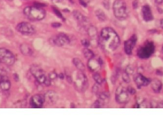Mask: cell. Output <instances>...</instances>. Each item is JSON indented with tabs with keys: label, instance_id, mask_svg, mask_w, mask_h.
<instances>
[{
	"label": "cell",
	"instance_id": "cell-1",
	"mask_svg": "<svg viewBox=\"0 0 163 122\" xmlns=\"http://www.w3.org/2000/svg\"><path fill=\"white\" fill-rule=\"evenodd\" d=\"M98 44L103 51L111 53L119 47L120 39L116 31L112 28H104L98 38Z\"/></svg>",
	"mask_w": 163,
	"mask_h": 122
},
{
	"label": "cell",
	"instance_id": "cell-2",
	"mask_svg": "<svg viewBox=\"0 0 163 122\" xmlns=\"http://www.w3.org/2000/svg\"><path fill=\"white\" fill-rule=\"evenodd\" d=\"M24 13L26 17L31 21H40L46 16V11L40 7H28L24 9Z\"/></svg>",
	"mask_w": 163,
	"mask_h": 122
},
{
	"label": "cell",
	"instance_id": "cell-3",
	"mask_svg": "<svg viewBox=\"0 0 163 122\" xmlns=\"http://www.w3.org/2000/svg\"><path fill=\"white\" fill-rule=\"evenodd\" d=\"M114 16L119 20H124L128 16V10L124 0H116L113 5Z\"/></svg>",
	"mask_w": 163,
	"mask_h": 122
},
{
	"label": "cell",
	"instance_id": "cell-4",
	"mask_svg": "<svg viewBox=\"0 0 163 122\" xmlns=\"http://www.w3.org/2000/svg\"><path fill=\"white\" fill-rule=\"evenodd\" d=\"M73 83L75 90L80 92H84L89 86L88 78L82 71L77 73L74 78Z\"/></svg>",
	"mask_w": 163,
	"mask_h": 122
},
{
	"label": "cell",
	"instance_id": "cell-5",
	"mask_svg": "<svg viewBox=\"0 0 163 122\" xmlns=\"http://www.w3.org/2000/svg\"><path fill=\"white\" fill-rule=\"evenodd\" d=\"M30 71L38 83L44 84L46 86L51 85V80L46 76L44 71L38 65H33L30 68Z\"/></svg>",
	"mask_w": 163,
	"mask_h": 122
},
{
	"label": "cell",
	"instance_id": "cell-6",
	"mask_svg": "<svg viewBox=\"0 0 163 122\" xmlns=\"http://www.w3.org/2000/svg\"><path fill=\"white\" fill-rule=\"evenodd\" d=\"M155 51V46L150 41L145 42L137 51V55L140 58L147 59L150 57Z\"/></svg>",
	"mask_w": 163,
	"mask_h": 122
},
{
	"label": "cell",
	"instance_id": "cell-7",
	"mask_svg": "<svg viewBox=\"0 0 163 122\" xmlns=\"http://www.w3.org/2000/svg\"><path fill=\"white\" fill-rule=\"evenodd\" d=\"M0 62L8 66H11L15 63V57L9 50L3 47L0 48Z\"/></svg>",
	"mask_w": 163,
	"mask_h": 122
},
{
	"label": "cell",
	"instance_id": "cell-8",
	"mask_svg": "<svg viewBox=\"0 0 163 122\" xmlns=\"http://www.w3.org/2000/svg\"><path fill=\"white\" fill-rule=\"evenodd\" d=\"M115 99L119 104H125L129 100V95L127 89L123 86H119L115 92Z\"/></svg>",
	"mask_w": 163,
	"mask_h": 122
},
{
	"label": "cell",
	"instance_id": "cell-9",
	"mask_svg": "<svg viewBox=\"0 0 163 122\" xmlns=\"http://www.w3.org/2000/svg\"><path fill=\"white\" fill-rule=\"evenodd\" d=\"M16 28L19 32L26 35H31L36 32V29L30 23L27 22L19 23L17 26Z\"/></svg>",
	"mask_w": 163,
	"mask_h": 122
},
{
	"label": "cell",
	"instance_id": "cell-10",
	"mask_svg": "<svg viewBox=\"0 0 163 122\" xmlns=\"http://www.w3.org/2000/svg\"><path fill=\"white\" fill-rule=\"evenodd\" d=\"M51 42L52 44L57 47H63L68 44L70 42V39L67 35L64 33H60L51 39Z\"/></svg>",
	"mask_w": 163,
	"mask_h": 122
},
{
	"label": "cell",
	"instance_id": "cell-11",
	"mask_svg": "<svg viewBox=\"0 0 163 122\" xmlns=\"http://www.w3.org/2000/svg\"><path fill=\"white\" fill-rule=\"evenodd\" d=\"M137 36L134 34L124 42V50L127 55L132 54L133 49L137 42Z\"/></svg>",
	"mask_w": 163,
	"mask_h": 122
},
{
	"label": "cell",
	"instance_id": "cell-12",
	"mask_svg": "<svg viewBox=\"0 0 163 122\" xmlns=\"http://www.w3.org/2000/svg\"><path fill=\"white\" fill-rule=\"evenodd\" d=\"M133 79L138 88H141L142 86H147L151 82V80L144 76L141 73H137L135 74L133 77Z\"/></svg>",
	"mask_w": 163,
	"mask_h": 122
},
{
	"label": "cell",
	"instance_id": "cell-13",
	"mask_svg": "<svg viewBox=\"0 0 163 122\" xmlns=\"http://www.w3.org/2000/svg\"><path fill=\"white\" fill-rule=\"evenodd\" d=\"M45 100L44 95L40 94L34 95L31 97L30 100V104L32 107L34 108H40L42 107Z\"/></svg>",
	"mask_w": 163,
	"mask_h": 122
},
{
	"label": "cell",
	"instance_id": "cell-14",
	"mask_svg": "<svg viewBox=\"0 0 163 122\" xmlns=\"http://www.w3.org/2000/svg\"><path fill=\"white\" fill-rule=\"evenodd\" d=\"M44 100L49 104H55L59 99V96L54 91L49 90L44 94Z\"/></svg>",
	"mask_w": 163,
	"mask_h": 122
},
{
	"label": "cell",
	"instance_id": "cell-15",
	"mask_svg": "<svg viewBox=\"0 0 163 122\" xmlns=\"http://www.w3.org/2000/svg\"><path fill=\"white\" fill-rule=\"evenodd\" d=\"M101 60H96L94 58L88 60V67L90 71L93 72H96L99 69L102 63Z\"/></svg>",
	"mask_w": 163,
	"mask_h": 122
},
{
	"label": "cell",
	"instance_id": "cell-16",
	"mask_svg": "<svg viewBox=\"0 0 163 122\" xmlns=\"http://www.w3.org/2000/svg\"><path fill=\"white\" fill-rule=\"evenodd\" d=\"M73 15L75 19L78 22V23L81 26L84 27L87 26V25L88 24V20L86 17L84 16L80 12L77 10L73 12Z\"/></svg>",
	"mask_w": 163,
	"mask_h": 122
},
{
	"label": "cell",
	"instance_id": "cell-17",
	"mask_svg": "<svg viewBox=\"0 0 163 122\" xmlns=\"http://www.w3.org/2000/svg\"><path fill=\"white\" fill-rule=\"evenodd\" d=\"M11 88V82L8 77L5 75L0 76V88L3 91H7Z\"/></svg>",
	"mask_w": 163,
	"mask_h": 122
},
{
	"label": "cell",
	"instance_id": "cell-18",
	"mask_svg": "<svg viewBox=\"0 0 163 122\" xmlns=\"http://www.w3.org/2000/svg\"><path fill=\"white\" fill-rule=\"evenodd\" d=\"M142 14L143 19L145 22H150L153 19L152 10L148 5H145L142 7Z\"/></svg>",
	"mask_w": 163,
	"mask_h": 122
},
{
	"label": "cell",
	"instance_id": "cell-19",
	"mask_svg": "<svg viewBox=\"0 0 163 122\" xmlns=\"http://www.w3.org/2000/svg\"><path fill=\"white\" fill-rule=\"evenodd\" d=\"M151 88L154 92L158 93H160L162 88V83L160 80L155 78L151 80L150 83Z\"/></svg>",
	"mask_w": 163,
	"mask_h": 122
},
{
	"label": "cell",
	"instance_id": "cell-20",
	"mask_svg": "<svg viewBox=\"0 0 163 122\" xmlns=\"http://www.w3.org/2000/svg\"><path fill=\"white\" fill-rule=\"evenodd\" d=\"M88 33L90 36L92 42H95L97 41L98 42V33L96 28L94 26H90L88 28Z\"/></svg>",
	"mask_w": 163,
	"mask_h": 122
},
{
	"label": "cell",
	"instance_id": "cell-21",
	"mask_svg": "<svg viewBox=\"0 0 163 122\" xmlns=\"http://www.w3.org/2000/svg\"><path fill=\"white\" fill-rule=\"evenodd\" d=\"M20 51L22 53L26 56H31L33 53V51L31 47L27 44H22L20 46Z\"/></svg>",
	"mask_w": 163,
	"mask_h": 122
},
{
	"label": "cell",
	"instance_id": "cell-22",
	"mask_svg": "<svg viewBox=\"0 0 163 122\" xmlns=\"http://www.w3.org/2000/svg\"><path fill=\"white\" fill-rule=\"evenodd\" d=\"M73 63L78 69L80 71L83 72L85 70V66L83 63L82 62L80 59L75 58L73 60Z\"/></svg>",
	"mask_w": 163,
	"mask_h": 122
},
{
	"label": "cell",
	"instance_id": "cell-23",
	"mask_svg": "<svg viewBox=\"0 0 163 122\" xmlns=\"http://www.w3.org/2000/svg\"><path fill=\"white\" fill-rule=\"evenodd\" d=\"M83 52L84 57L88 60H90L94 57V54L93 51L88 49V47H85V49L83 50Z\"/></svg>",
	"mask_w": 163,
	"mask_h": 122
},
{
	"label": "cell",
	"instance_id": "cell-24",
	"mask_svg": "<svg viewBox=\"0 0 163 122\" xmlns=\"http://www.w3.org/2000/svg\"><path fill=\"white\" fill-rule=\"evenodd\" d=\"M95 15L100 21L104 22L106 20V15L102 10H97L95 12Z\"/></svg>",
	"mask_w": 163,
	"mask_h": 122
},
{
	"label": "cell",
	"instance_id": "cell-25",
	"mask_svg": "<svg viewBox=\"0 0 163 122\" xmlns=\"http://www.w3.org/2000/svg\"><path fill=\"white\" fill-rule=\"evenodd\" d=\"M93 78L95 80V81L96 82V84L98 85H101L103 83V79L99 73L95 72L93 75Z\"/></svg>",
	"mask_w": 163,
	"mask_h": 122
},
{
	"label": "cell",
	"instance_id": "cell-26",
	"mask_svg": "<svg viewBox=\"0 0 163 122\" xmlns=\"http://www.w3.org/2000/svg\"><path fill=\"white\" fill-rule=\"evenodd\" d=\"M105 102L102 100L98 99L93 104V107L94 108H101L104 106Z\"/></svg>",
	"mask_w": 163,
	"mask_h": 122
},
{
	"label": "cell",
	"instance_id": "cell-27",
	"mask_svg": "<svg viewBox=\"0 0 163 122\" xmlns=\"http://www.w3.org/2000/svg\"><path fill=\"white\" fill-rule=\"evenodd\" d=\"M109 98V94L107 92L101 93L99 95V99L103 100V101H104V102H106V100H108Z\"/></svg>",
	"mask_w": 163,
	"mask_h": 122
},
{
	"label": "cell",
	"instance_id": "cell-28",
	"mask_svg": "<svg viewBox=\"0 0 163 122\" xmlns=\"http://www.w3.org/2000/svg\"><path fill=\"white\" fill-rule=\"evenodd\" d=\"M122 77L123 81L125 82H126V83H129L131 82V78H130V77H129V75L128 73H127L126 71H124L122 73Z\"/></svg>",
	"mask_w": 163,
	"mask_h": 122
},
{
	"label": "cell",
	"instance_id": "cell-29",
	"mask_svg": "<svg viewBox=\"0 0 163 122\" xmlns=\"http://www.w3.org/2000/svg\"><path fill=\"white\" fill-rule=\"evenodd\" d=\"M48 77L51 81L55 80L57 79V77H58V75L57 74V73L54 71H51L49 73Z\"/></svg>",
	"mask_w": 163,
	"mask_h": 122
},
{
	"label": "cell",
	"instance_id": "cell-30",
	"mask_svg": "<svg viewBox=\"0 0 163 122\" xmlns=\"http://www.w3.org/2000/svg\"><path fill=\"white\" fill-rule=\"evenodd\" d=\"M53 11H54V13L57 16L59 17V18H61V19L63 20H65V18H64V17L63 16V15L61 14L60 11L59 10L57 9L56 8H55V7H53Z\"/></svg>",
	"mask_w": 163,
	"mask_h": 122
},
{
	"label": "cell",
	"instance_id": "cell-31",
	"mask_svg": "<svg viewBox=\"0 0 163 122\" xmlns=\"http://www.w3.org/2000/svg\"><path fill=\"white\" fill-rule=\"evenodd\" d=\"M82 44L85 47H88L90 45V42L87 39H83L81 41Z\"/></svg>",
	"mask_w": 163,
	"mask_h": 122
},
{
	"label": "cell",
	"instance_id": "cell-32",
	"mask_svg": "<svg viewBox=\"0 0 163 122\" xmlns=\"http://www.w3.org/2000/svg\"><path fill=\"white\" fill-rule=\"evenodd\" d=\"M134 71V68L132 67H131V66H128L126 68V70H125V71L127 73H128L129 75H132V74L133 73Z\"/></svg>",
	"mask_w": 163,
	"mask_h": 122
},
{
	"label": "cell",
	"instance_id": "cell-33",
	"mask_svg": "<svg viewBox=\"0 0 163 122\" xmlns=\"http://www.w3.org/2000/svg\"><path fill=\"white\" fill-rule=\"evenodd\" d=\"M127 91L131 94H134L136 93L135 90L132 86H129L127 88Z\"/></svg>",
	"mask_w": 163,
	"mask_h": 122
},
{
	"label": "cell",
	"instance_id": "cell-34",
	"mask_svg": "<svg viewBox=\"0 0 163 122\" xmlns=\"http://www.w3.org/2000/svg\"><path fill=\"white\" fill-rule=\"evenodd\" d=\"M66 78H67V81L69 84H71L73 82V78L71 75L66 74Z\"/></svg>",
	"mask_w": 163,
	"mask_h": 122
},
{
	"label": "cell",
	"instance_id": "cell-35",
	"mask_svg": "<svg viewBox=\"0 0 163 122\" xmlns=\"http://www.w3.org/2000/svg\"><path fill=\"white\" fill-rule=\"evenodd\" d=\"M98 85H99L98 84H96L94 85V86H93V88H92L93 92L94 93H96V94H97L98 93V91H99Z\"/></svg>",
	"mask_w": 163,
	"mask_h": 122
},
{
	"label": "cell",
	"instance_id": "cell-36",
	"mask_svg": "<svg viewBox=\"0 0 163 122\" xmlns=\"http://www.w3.org/2000/svg\"><path fill=\"white\" fill-rule=\"evenodd\" d=\"M103 4L104 7L106 8V9H108L109 8V1L108 0H104V2H103Z\"/></svg>",
	"mask_w": 163,
	"mask_h": 122
},
{
	"label": "cell",
	"instance_id": "cell-37",
	"mask_svg": "<svg viewBox=\"0 0 163 122\" xmlns=\"http://www.w3.org/2000/svg\"><path fill=\"white\" fill-rule=\"evenodd\" d=\"M51 26L54 28H58L61 26V24L59 23H53L51 24Z\"/></svg>",
	"mask_w": 163,
	"mask_h": 122
},
{
	"label": "cell",
	"instance_id": "cell-38",
	"mask_svg": "<svg viewBox=\"0 0 163 122\" xmlns=\"http://www.w3.org/2000/svg\"><path fill=\"white\" fill-rule=\"evenodd\" d=\"M13 78H14V80H15L16 82H18L19 81V77L16 73L13 74Z\"/></svg>",
	"mask_w": 163,
	"mask_h": 122
},
{
	"label": "cell",
	"instance_id": "cell-39",
	"mask_svg": "<svg viewBox=\"0 0 163 122\" xmlns=\"http://www.w3.org/2000/svg\"><path fill=\"white\" fill-rule=\"evenodd\" d=\"M138 1H137V0H135V1H134L133 3H132V6L134 8H137V7H138Z\"/></svg>",
	"mask_w": 163,
	"mask_h": 122
},
{
	"label": "cell",
	"instance_id": "cell-40",
	"mask_svg": "<svg viewBox=\"0 0 163 122\" xmlns=\"http://www.w3.org/2000/svg\"><path fill=\"white\" fill-rule=\"evenodd\" d=\"M79 1H80V3H81V5H83L84 7H87V3L86 2H84V0H79Z\"/></svg>",
	"mask_w": 163,
	"mask_h": 122
},
{
	"label": "cell",
	"instance_id": "cell-41",
	"mask_svg": "<svg viewBox=\"0 0 163 122\" xmlns=\"http://www.w3.org/2000/svg\"><path fill=\"white\" fill-rule=\"evenodd\" d=\"M58 77L61 80H63V79H64V78H65V76H64V74H63L62 73H60L59 75H58Z\"/></svg>",
	"mask_w": 163,
	"mask_h": 122
},
{
	"label": "cell",
	"instance_id": "cell-42",
	"mask_svg": "<svg viewBox=\"0 0 163 122\" xmlns=\"http://www.w3.org/2000/svg\"><path fill=\"white\" fill-rule=\"evenodd\" d=\"M163 0H155V3L157 5H160L163 3Z\"/></svg>",
	"mask_w": 163,
	"mask_h": 122
},
{
	"label": "cell",
	"instance_id": "cell-43",
	"mask_svg": "<svg viewBox=\"0 0 163 122\" xmlns=\"http://www.w3.org/2000/svg\"><path fill=\"white\" fill-rule=\"evenodd\" d=\"M157 107H162V108H163V101H162L157 104Z\"/></svg>",
	"mask_w": 163,
	"mask_h": 122
},
{
	"label": "cell",
	"instance_id": "cell-44",
	"mask_svg": "<svg viewBox=\"0 0 163 122\" xmlns=\"http://www.w3.org/2000/svg\"><path fill=\"white\" fill-rule=\"evenodd\" d=\"M160 26L162 28H163V19H162L160 21Z\"/></svg>",
	"mask_w": 163,
	"mask_h": 122
},
{
	"label": "cell",
	"instance_id": "cell-45",
	"mask_svg": "<svg viewBox=\"0 0 163 122\" xmlns=\"http://www.w3.org/2000/svg\"><path fill=\"white\" fill-rule=\"evenodd\" d=\"M52 2H55V3H60L62 2L63 0H51Z\"/></svg>",
	"mask_w": 163,
	"mask_h": 122
},
{
	"label": "cell",
	"instance_id": "cell-46",
	"mask_svg": "<svg viewBox=\"0 0 163 122\" xmlns=\"http://www.w3.org/2000/svg\"><path fill=\"white\" fill-rule=\"evenodd\" d=\"M162 52H163V47H162Z\"/></svg>",
	"mask_w": 163,
	"mask_h": 122
},
{
	"label": "cell",
	"instance_id": "cell-47",
	"mask_svg": "<svg viewBox=\"0 0 163 122\" xmlns=\"http://www.w3.org/2000/svg\"><path fill=\"white\" fill-rule=\"evenodd\" d=\"M9 1H12L13 0H9Z\"/></svg>",
	"mask_w": 163,
	"mask_h": 122
},
{
	"label": "cell",
	"instance_id": "cell-48",
	"mask_svg": "<svg viewBox=\"0 0 163 122\" xmlns=\"http://www.w3.org/2000/svg\"><path fill=\"white\" fill-rule=\"evenodd\" d=\"M0 63H1V62H0Z\"/></svg>",
	"mask_w": 163,
	"mask_h": 122
}]
</instances>
